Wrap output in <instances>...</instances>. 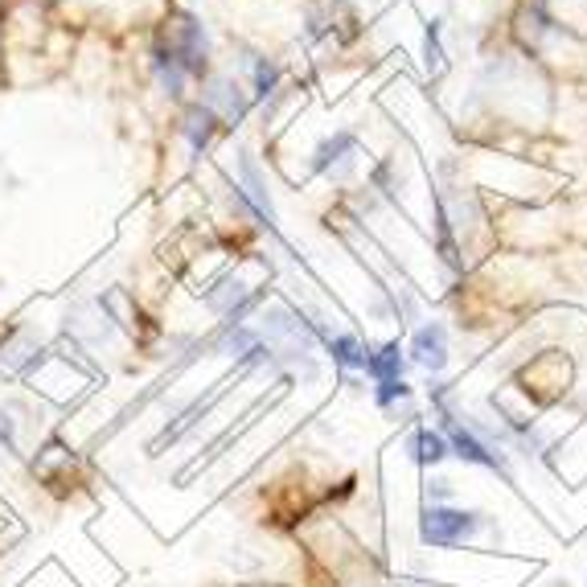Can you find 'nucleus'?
I'll use <instances>...</instances> for the list:
<instances>
[{"label": "nucleus", "instance_id": "0eeeda50", "mask_svg": "<svg viewBox=\"0 0 587 587\" xmlns=\"http://www.w3.org/2000/svg\"><path fill=\"white\" fill-rule=\"evenodd\" d=\"M415 448H419V460H423V464H436V460H444V456H448V440H444V436H436V432H419Z\"/></svg>", "mask_w": 587, "mask_h": 587}, {"label": "nucleus", "instance_id": "20e7f679", "mask_svg": "<svg viewBox=\"0 0 587 587\" xmlns=\"http://www.w3.org/2000/svg\"><path fill=\"white\" fill-rule=\"evenodd\" d=\"M214 111L210 107H193L189 115H185V132H189V140H193V148H206L210 144V136H214Z\"/></svg>", "mask_w": 587, "mask_h": 587}, {"label": "nucleus", "instance_id": "f257e3e1", "mask_svg": "<svg viewBox=\"0 0 587 587\" xmlns=\"http://www.w3.org/2000/svg\"><path fill=\"white\" fill-rule=\"evenodd\" d=\"M473 530H477V514L440 510V505H432V510L423 514V522H419V538L432 542V546H456V542H464Z\"/></svg>", "mask_w": 587, "mask_h": 587}, {"label": "nucleus", "instance_id": "6e6552de", "mask_svg": "<svg viewBox=\"0 0 587 587\" xmlns=\"http://www.w3.org/2000/svg\"><path fill=\"white\" fill-rule=\"evenodd\" d=\"M345 148H354V136H349V132H341V136H333L329 144H321V152H317V161H312V165H317V169H329V161H337V152H345Z\"/></svg>", "mask_w": 587, "mask_h": 587}, {"label": "nucleus", "instance_id": "39448f33", "mask_svg": "<svg viewBox=\"0 0 587 587\" xmlns=\"http://www.w3.org/2000/svg\"><path fill=\"white\" fill-rule=\"evenodd\" d=\"M366 370L378 378V382H390V378H403V358H399V341H390L378 358L366 362Z\"/></svg>", "mask_w": 587, "mask_h": 587}, {"label": "nucleus", "instance_id": "f03ea898", "mask_svg": "<svg viewBox=\"0 0 587 587\" xmlns=\"http://www.w3.org/2000/svg\"><path fill=\"white\" fill-rule=\"evenodd\" d=\"M411 358L423 366V370H444V362H448V333H444V325H423L419 333H415V341H411Z\"/></svg>", "mask_w": 587, "mask_h": 587}, {"label": "nucleus", "instance_id": "423d86ee", "mask_svg": "<svg viewBox=\"0 0 587 587\" xmlns=\"http://www.w3.org/2000/svg\"><path fill=\"white\" fill-rule=\"evenodd\" d=\"M329 349H333V358H337L341 366H366V362H370V354L362 349L358 337H333Z\"/></svg>", "mask_w": 587, "mask_h": 587}, {"label": "nucleus", "instance_id": "1a4fd4ad", "mask_svg": "<svg viewBox=\"0 0 587 587\" xmlns=\"http://www.w3.org/2000/svg\"><path fill=\"white\" fill-rule=\"evenodd\" d=\"M411 395V386L403 382V378H390V382H382V390H378V403L386 407V403H395V399H407Z\"/></svg>", "mask_w": 587, "mask_h": 587}, {"label": "nucleus", "instance_id": "7ed1b4c3", "mask_svg": "<svg viewBox=\"0 0 587 587\" xmlns=\"http://www.w3.org/2000/svg\"><path fill=\"white\" fill-rule=\"evenodd\" d=\"M448 436H452V448H456V456L460 460H473V464H485V468H497V456L473 436V432H464V427H456V423H448Z\"/></svg>", "mask_w": 587, "mask_h": 587}, {"label": "nucleus", "instance_id": "9d476101", "mask_svg": "<svg viewBox=\"0 0 587 587\" xmlns=\"http://www.w3.org/2000/svg\"><path fill=\"white\" fill-rule=\"evenodd\" d=\"M255 87H259L255 95H267L271 87H276V66H271V62H259V66H255Z\"/></svg>", "mask_w": 587, "mask_h": 587}]
</instances>
